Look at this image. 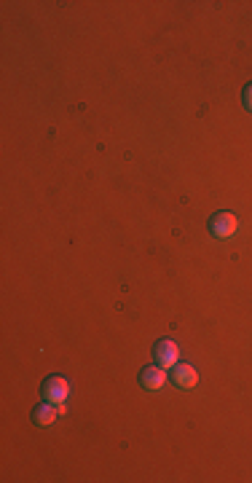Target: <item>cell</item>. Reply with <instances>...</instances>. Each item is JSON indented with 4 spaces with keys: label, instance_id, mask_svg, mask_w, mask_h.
I'll return each mask as SVG.
<instances>
[{
    "label": "cell",
    "instance_id": "6da1fadb",
    "mask_svg": "<svg viewBox=\"0 0 252 483\" xmlns=\"http://www.w3.org/2000/svg\"><path fill=\"white\" fill-rule=\"evenodd\" d=\"M236 228H239V221L233 212H215L210 221V234L215 239H228L236 234Z\"/></svg>",
    "mask_w": 252,
    "mask_h": 483
},
{
    "label": "cell",
    "instance_id": "7a4b0ae2",
    "mask_svg": "<svg viewBox=\"0 0 252 483\" xmlns=\"http://www.w3.org/2000/svg\"><path fill=\"white\" fill-rule=\"evenodd\" d=\"M67 395H70V384H67V379H62V376H49V379L43 381V397H46L49 403L62 406V403L67 400Z\"/></svg>",
    "mask_w": 252,
    "mask_h": 483
},
{
    "label": "cell",
    "instance_id": "3957f363",
    "mask_svg": "<svg viewBox=\"0 0 252 483\" xmlns=\"http://www.w3.org/2000/svg\"><path fill=\"white\" fill-rule=\"evenodd\" d=\"M156 360H158V365L161 368H175L177 365V357H180V349H177V344L172 338H161L158 344H156Z\"/></svg>",
    "mask_w": 252,
    "mask_h": 483
},
{
    "label": "cell",
    "instance_id": "277c9868",
    "mask_svg": "<svg viewBox=\"0 0 252 483\" xmlns=\"http://www.w3.org/2000/svg\"><path fill=\"white\" fill-rule=\"evenodd\" d=\"M196 381H199V373L191 363H180L172 368V384L180 387V390H194Z\"/></svg>",
    "mask_w": 252,
    "mask_h": 483
},
{
    "label": "cell",
    "instance_id": "5b68a950",
    "mask_svg": "<svg viewBox=\"0 0 252 483\" xmlns=\"http://www.w3.org/2000/svg\"><path fill=\"white\" fill-rule=\"evenodd\" d=\"M164 381H167V373L161 371V368H153V365L142 368V373H140V384H142L145 390H161Z\"/></svg>",
    "mask_w": 252,
    "mask_h": 483
},
{
    "label": "cell",
    "instance_id": "8992f818",
    "mask_svg": "<svg viewBox=\"0 0 252 483\" xmlns=\"http://www.w3.org/2000/svg\"><path fill=\"white\" fill-rule=\"evenodd\" d=\"M62 413H65V406L51 409V406H49V400H46L43 406H38V409L33 411V422H35V425H40V427H49V425H51L57 416H62Z\"/></svg>",
    "mask_w": 252,
    "mask_h": 483
},
{
    "label": "cell",
    "instance_id": "52a82bcc",
    "mask_svg": "<svg viewBox=\"0 0 252 483\" xmlns=\"http://www.w3.org/2000/svg\"><path fill=\"white\" fill-rule=\"evenodd\" d=\"M244 108L252 113V84L247 86V89H244Z\"/></svg>",
    "mask_w": 252,
    "mask_h": 483
}]
</instances>
